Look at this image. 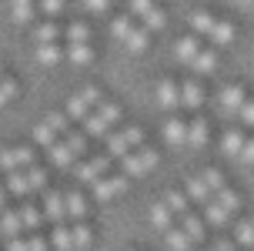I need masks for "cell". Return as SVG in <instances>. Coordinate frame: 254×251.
<instances>
[{
    "label": "cell",
    "instance_id": "53",
    "mask_svg": "<svg viewBox=\"0 0 254 251\" xmlns=\"http://www.w3.org/2000/svg\"><path fill=\"white\" fill-rule=\"evenodd\" d=\"M134 251H137V248H134Z\"/></svg>",
    "mask_w": 254,
    "mask_h": 251
},
{
    "label": "cell",
    "instance_id": "15",
    "mask_svg": "<svg viewBox=\"0 0 254 251\" xmlns=\"http://www.w3.org/2000/svg\"><path fill=\"white\" fill-rule=\"evenodd\" d=\"M154 100H157V107L164 114H178L181 111V81L161 77V81L154 84Z\"/></svg>",
    "mask_w": 254,
    "mask_h": 251
},
{
    "label": "cell",
    "instance_id": "24",
    "mask_svg": "<svg viewBox=\"0 0 254 251\" xmlns=\"http://www.w3.org/2000/svg\"><path fill=\"white\" fill-rule=\"evenodd\" d=\"M147 221H151V228H154V231H161V235H164V231H171V228L178 225L174 211L167 208L164 201H154V204H151V214H147Z\"/></svg>",
    "mask_w": 254,
    "mask_h": 251
},
{
    "label": "cell",
    "instance_id": "50",
    "mask_svg": "<svg viewBox=\"0 0 254 251\" xmlns=\"http://www.w3.org/2000/svg\"><path fill=\"white\" fill-rule=\"evenodd\" d=\"M3 74H7V71H3V67H0V77H3Z\"/></svg>",
    "mask_w": 254,
    "mask_h": 251
},
{
    "label": "cell",
    "instance_id": "23",
    "mask_svg": "<svg viewBox=\"0 0 254 251\" xmlns=\"http://www.w3.org/2000/svg\"><path fill=\"white\" fill-rule=\"evenodd\" d=\"M17 211H20V221H24V235L40 231V228L47 225V221H44V211H40V204H34L30 198L20 201V204H17Z\"/></svg>",
    "mask_w": 254,
    "mask_h": 251
},
{
    "label": "cell",
    "instance_id": "49",
    "mask_svg": "<svg viewBox=\"0 0 254 251\" xmlns=\"http://www.w3.org/2000/svg\"><path fill=\"white\" fill-rule=\"evenodd\" d=\"M84 7H87L90 13H107L111 10V0H84Z\"/></svg>",
    "mask_w": 254,
    "mask_h": 251
},
{
    "label": "cell",
    "instance_id": "46",
    "mask_svg": "<svg viewBox=\"0 0 254 251\" xmlns=\"http://www.w3.org/2000/svg\"><path fill=\"white\" fill-rule=\"evenodd\" d=\"M154 3H157V0H127V13H130L134 20H140V17L154 7Z\"/></svg>",
    "mask_w": 254,
    "mask_h": 251
},
{
    "label": "cell",
    "instance_id": "11",
    "mask_svg": "<svg viewBox=\"0 0 254 251\" xmlns=\"http://www.w3.org/2000/svg\"><path fill=\"white\" fill-rule=\"evenodd\" d=\"M107 171H114V158L104 151V154H84L80 161L74 164V177L77 184H84V188H90L97 177H104Z\"/></svg>",
    "mask_w": 254,
    "mask_h": 251
},
{
    "label": "cell",
    "instance_id": "30",
    "mask_svg": "<svg viewBox=\"0 0 254 251\" xmlns=\"http://www.w3.org/2000/svg\"><path fill=\"white\" fill-rule=\"evenodd\" d=\"M54 251H74V228L70 221H64V225H51V235H47Z\"/></svg>",
    "mask_w": 254,
    "mask_h": 251
},
{
    "label": "cell",
    "instance_id": "16",
    "mask_svg": "<svg viewBox=\"0 0 254 251\" xmlns=\"http://www.w3.org/2000/svg\"><path fill=\"white\" fill-rule=\"evenodd\" d=\"M64 204H67V221H90V198L84 188H64Z\"/></svg>",
    "mask_w": 254,
    "mask_h": 251
},
{
    "label": "cell",
    "instance_id": "5",
    "mask_svg": "<svg viewBox=\"0 0 254 251\" xmlns=\"http://www.w3.org/2000/svg\"><path fill=\"white\" fill-rule=\"evenodd\" d=\"M111 34H114V40H121L130 54H144V50L151 47V34H147L130 13H121V17L111 20Z\"/></svg>",
    "mask_w": 254,
    "mask_h": 251
},
{
    "label": "cell",
    "instance_id": "2",
    "mask_svg": "<svg viewBox=\"0 0 254 251\" xmlns=\"http://www.w3.org/2000/svg\"><path fill=\"white\" fill-rule=\"evenodd\" d=\"M140 144H147V131H144L140 124H134V121H121V124L104 138V151H107L114 161L127 158V154L137 151Z\"/></svg>",
    "mask_w": 254,
    "mask_h": 251
},
{
    "label": "cell",
    "instance_id": "39",
    "mask_svg": "<svg viewBox=\"0 0 254 251\" xmlns=\"http://www.w3.org/2000/svg\"><path fill=\"white\" fill-rule=\"evenodd\" d=\"M64 37H67V44H94V30H90L87 20H70Z\"/></svg>",
    "mask_w": 254,
    "mask_h": 251
},
{
    "label": "cell",
    "instance_id": "6",
    "mask_svg": "<svg viewBox=\"0 0 254 251\" xmlns=\"http://www.w3.org/2000/svg\"><path fill=\"white\" fill-rule=\"evenodd\" d=\"M84 154H87V134H84V131H67V134L47 151V158L54 161V167H74Z\"/></svg>",
    "mask_w": 254,
    "mask_h": 251
},
{
    "label": "cell",
    "instance_id": "27",
    "mask_svg": "<svg viewBox=\"0 0 254 251\" xmlns=\"http://www.w3.org/2000/svg\"><path fill=\"white\" fill-rule=\"evenodd\" d=\"M10 20L17 27H30L37 20V0H10Z\"/></svg>",
    "mask_w": 254,
    "mask_h": 251
},
{
    "label": "cell",
    "instance_id": "48",
    "mask_svg": "<svg viewBox=\"0 0 254 251\" xmlns=\"http://www.w3.org/2000/svg\"><path fill=\"white\" fill-rule=\"evenodd\" d=\"M241 164H254V134H248V141H244L241 148V158H238Z\"/></svg>",
    "mask_w": 254,
    "mask_h": 251
},
{
    "label": "cell",
    "instance_id": "8",
    "mask_svg": "<svg viewBox=\"0 0 254 251\" xmlns=\"http://www.w3.org/2000/svg\"><path fill=\"white\" fill-rule=\"evenodd\" d=\"M161 164V151L157 148H151V144H140L137 151H130L127 158H121V174H127L130 181H137V177H147Z\"/></svg>",
    "mask_w": 254,
    "mask_h": 251
},
{
    "label": "cell",
    "instance_id": "3",
    "mask_svg": "<svg viewBox=\"0 0 254 251\" xmlns=\"http://www.w3.org/2000/svg\"><path fill=\"white\" fill-rule=\"evenodd\" d=\"M221 188H228V177L221 174L217 167H201V171H194V174L184 181V191H188V198L194 204H207V201L214 198Z\"/></svg>",
    "mask_w": 254,
    "mask_h": 251
},
{
    "label": "cell",
    "instance_id": "35",
    "mask_svg": "<svg viewBox=\"0 0 254 251\" xmlns=\"http://www.w3.org/2000/svg\"><path fill=\"white\" fill-rule=\"evenodd\" d=\"M3 188H7V194L10 198H20L27 201L34 191H30V184H27V174L24 171H13V174H3Z\"/></svg>",
    "mask_w": 254,
    "mask_h": 251
},
{
    "label": "cell",
    "instance_id": "13",
    "mask_svg": "<svg viewBox=\"0 0 254 251\" xmlns=\"http://www.w3.org/2000/svg\"><path fill=\"white\" fill-rule=\"evenodd\" d=\"M30 164H37V151L27 144H3L0 148V174H13V171H27Z\"/></svg>",
    "mask_w": 254,
    "mask_h": 251
},
{
    "label": "cell",
    "instance_id": "1",
    "mask_svg": "<svg viewBox=\"0 0 254 251\" xmlns=\"http://www.w3.org/2000/svg\"><path fill=\"white\" fill-rule=\"evenodd\" d=\"M241 204H244V198L228 184V188H221L214 198L204 204L201 214H204V221H207V225L224 228V225H234V218L241 214Z\"/></svg>",
    "mask_w": 254,
    "mask_h": 251
},
{
    "label": "cell",
    "instance_id": "12",
    "mask_svg": "<svg viewBox=\"0 0 254 251\" xmlns=\"http://www.w3.org/2000/svg\"><path fill=\"white\" fill-rule=\"evenodd\" d=\"M127 188H130V177L121 174V171H107L104 177H97L94 184H90V198L101 201V204H107V201H117L121 194H127Z\"/></svg>",
    "mask_w": 254,
    "mask_h": 251
},
{
    "label": "cell",
    "instance_id": "29",
    "mask_svg": "<svg viewBox=\"0 0 254 251\" xmlns=\"http://www.w3.org/2000/svg\"><path fill=\"white\" fill-rule=\"evenodd\" d=\"M217 64H221L217 50H214V47H204L201 54H197V61L190 64V74H194V77H201V81H204V77H211V74L217 71Z\"/></svg>",
    "mask_w": 254,
    "mask_h": 251
},
{
    "label": "cell",
    "instance_id": "37",
    "mask_svg": "<svg viewBox=\"0 0 254 251\" xmlns=\"http://www.w3.org/2000/svg\"><path fill=\"white\" fill-rule=\"evenodd\" d=\"M214 24H217V17L211 10H194V13H190V20H188L190 34H197V37H211Z\"/></svg>",
    "mask_w": 254,
    "mask_h": 251
},
{
    "label": "cell",
    "instance_id": "14",
    "mask_svg": "<svg viewBox=\"0 0 254 251\" xmlns=\"http://www.w3.org/2000/svg\"><path fill=\"white\" fill-rule=\"evenodd\" d=\"M207 104V87H204L201 77L190 74L188 81H181V111L190 114H201V107Z\"/></svg>",
    "mask_w": 254,
    "mask_h": 251
},
{
    "label": "cell",
    "instance_id": "33",
    "mask_svg": "<svg viewBox=\"0 0 254 251\" xmlns=\"http://www.w3.org/2000/svg\"><path fill=\"white\" fill-rule=\"evenodd\" d=\"M34 61L40 67H57L64 61V47L61 44H34Z\"/></svg>",
    "mask_w": 254,
    "mask_h": 251
},
{
    "label": "cell",
    "instance_id": "40",
    "mask_svg": "<svg viewBox=\"0 0 254 251\" xmlns=\"http://www.w3.org/2000/svg\"><path fill=\"white\" fill-rule=\"evenodd\" d=\"M164 248L167 251H190V248H194V241L184 235V228H181V225H174L171 231H164Z\"/></svg>",
    "mask_w": 254,
    "mask_h": 251
},
{
    "label": "cell",
    "instance_id": "38",
    "mask_svg": "<svg viewBox=\"0 0 254 251\" xmlns=\"http://www.w3.org/2000/svg\"><path fill=\"white\" fill-rule=\"evenodd\" d=\"M137 24L144 27L147 34H161V30L167 27V13H164V7H161V3H154V7L144 13V17H140Z\"/></svg>",
    "mask_w": 254,
    "mask_h": 251
},
{
    "label": "cell",
    "instance_id": "20",
    "mask_svg": "<svg viewBox=\"0 0 254 251\" xmlns=\"http://www.w3.org/2000/svg\"><path fill=\"white\" fill-rule=\"evenodd\" d=\"M211 138H214V127H211V121L204 117V114H190L188 117V148L201 151L211 144Z\"/></svg>",
    "mask_w": 254,
    "mask_h": 251
},
{
    "label": "cell",
    "instance_id": "52",
    "mask_svg": "<svg viewBox=\"0 0 254 251\" xmlns=\"http://www.w3.org/2000/svg\"><path fill=\"white\" fill-rule=\"evenodd\" d=\"M251 225H254V214H251Z\"/></svg>",
    "mask_w": 254,
    "mask_h": 251
},
{
    "label": "cell",
    "instance_id": "22",
    "mask_svg": "<svg viewBox=\"0 0 254 251\" xmlns=\"http://www.w3.org/2000/svg\"><path fill=\"white\" fill-rule=\"evenodd\" d=\"M178 225L184 228V235H188L194 245H201V241L207 238V221H204L201 211H188L184 218H178Z\"/></svg>",
    "mask_w": 254,
    "mask_h": 251
},
{
    "label": "cell",
    "instance_id": "42",
    "mask_svg": "<svg viewBox=\"0 0 254 251\" xmlns=\"http://www.w3.org/2000/svg\"><path fill=\"white\" fill-rule=\"evenodd\" d=\"M17 94H20V81L13 74H3L0 77V111H3L10 100H17Z\"/></svg>",
    "mask_w": 254,
    "mask_h": 251
},
{
    "label": "cell",
    "instance_id": "28",
    "mask_svg": "<svg viewBox=\"0 0 254 251\" xmlns=\"http://www.w3.org/2000/svg\"><path fill=\"white\" fill-rule=\"evenodd\" d=\"M161 201H164L167 208L174 211V218H184L188 211H194V201L188 198V191H184V188H167Z\"/></svg>",
    "mask_w": 254,
    "mask_h": 251
},
{
    "label": "cell",
    "instance_id": "21",
    "mask_svg": "<svg viewBox=\"0 0 254 251\" xmlns=\"http://www.w3.org/2000/svg\"><path fill=\"white\" fill-rule=\"evenodd\" d=\"M201 50H204V40L197 37V34H184V37L174 40V57H178V64H184V67H190V64L197 61Z\"/></svg>",
    "mask_w": 254,
    "mask_h": 251
},
{
    "label": "cell",
    "instance_id": "36",
    "mask_svg": "<svg viewBox=\"0 0 254 251\" xmlns=\"http://www.w3.org/2000/svg\"><path fill=\"white\" fill-rule=\"evenodd\" d=\"M234 245L241 251H251L254 248V225H251V218H234Z\"/></svg>",
    "mask_w": 254,
    "mask_h": 251
},
{
    "label": "cell",
    "instance_id": "7",
    "mask_svg": "<svg viewBox=\"0 0 254 251\" xmlns=\"http://www.w3.org/2000/svg\"><path fill=\"white\" fill-rule=\"evenodd\" d=\"M104 97H107V94H104V87H97V84H84L80 90H74V94L67 97L64 114L70 117V124H74V121H80V124H84V121H87V114L94 111Z\"/></svg>",
    "mask_w": 254,
    "mask_h": 251
},
{
    "label": "cell",
    "instance_id": "32",
    "mask_svg": "<svg viewBox=\"0 0 254 251\" xmlns=\"http://www.w3.org/2000/svg\"><path fill=\"white\" fill-rule=\"evenodd\" d=\"M238 37V27H234V20H224V17H217V24H214V30H211V47H228L231 40Z\"/></svg>",
    "mask_w": 254,
    "mask_h": 251
},
{
    "label": "cell",
    "instance_id": "47",
    "mask_svg": "<svg viewBox=\"0 0 254 251\" xmlns=\"http://www.w3.org/2000/svg\"><path fill=\"white\" fill-rule=\"evenodd\" d=\"M211 248H214V251H241L238 245H234V238H228V235L214 238V241H211Z\"/></svg>",
    "mask_w": 254,
    "mask_h": 251
},
{
    "label": "cell",
    "instance_id": "51",
    "mask_svg": "<svg viewBox=\"0 0 254 251\" xmlns=\"http://www.w3.org/2000/svg\"><path fill=\"white\" fill-rule=\"evenodd\" d=\"M204 251H214V248H211V245H207V248H204Z\"/></svg>",
    "mask_w": 254,
    "mask_h": 251
},
{
    "label": "cell",
    "instance_id": "44",
    "mask_svg": "<svg viewBox=\"0 0 254 251\" xmlns=\"http://www.w3.org/2000/svg\"><path fill=\"white\" fill-rule=\"evenodd\" d=\"M64 7H67L64 0H37V10L44 13V17H51V20H57V17H61Z\"/></svg>",
    "mask_w": 254,
    "mask_h": 251
},
{
    "label": "cell",
    "instance_id": "43",
    "mask_svg": "<svg viewBox=\"0 0 254 251\" xmlns=\"http://www.w3.org/2000/svg\"><path fill=\"white\" fill-rule=\"evenodd\" d=\"M24 174H27V184H30V191H34V194L47 188V167H44L40 161H37V164H30Z\"/></svg>",
    "mask_w": 254,
    "mask_h": 251
},
{
    "label": "cell",
    "instance_id": "31",
    "mask_svg": "<svg viewBox=\"0 0 254 251\" xmlns=\"http://www.w3.org/2000/svg\"><path fill=\"white\" fill-rule=\"evenodd\" d=\"M0 235L7 241L24 235V221H20V211H17V208H3V211H0Z\"/></svg>",
    "mask_w": 254,
    "mask_h": 251
},
{
    "label": "cell",
    "instance_id": "54",
    "mask_svg": "<svg viewBox=\"0 0 254 251\" xmlns=\"http://www.w3.org/2000/svg\"><path fill=\"white\" fill-rule=\"evenodd\" d=\"M251 251H254V248H251Z\"/></svg>",
    "mask_w": 254,
    "mask_h": 251
},
{
    "label": "cell",
    "instance_id": "25",
    "mask_svg": "<svg viewBox=\"0 0 254 251\" xmlns=\"http://www.w3.org/2000/svg\"><path fill=\"white\" fill-rule=\"evenodd\" d=\"M94 57H97L94 44H67V47H64V61L74 64V67H90Z\"/></svg>",
    "mask_w": 254,
    "mask_h": 251
},
{
    "label": "cell",
    "instance_id": "41",
    "mask_svg": "<svg viewBox=\"0 0 254 251\" xmlns=\"http://www.w3.org/2000/svg\"><path fill=\"white\" fill-rule=\"evenodd\" d=\"M70 228H74V251H87L94 245V225L90 221H77Z\"/></svg>",
    "mask_w": 254,
    "mask_h": 251
},
{
    "label": "cell",
    "instance_id": "45",
    "mask_svg": "<svg viewBox=\"0 0 254 251\" xmlns=\"http://www.w3.org/2000/svg\"><path fill=\"white\" fill-rule=\"evenodd\" d=\"M238 124H241L244 131H254V97H248L241 104V111H238Z\"/></svg>",
    "mask_w": 254,
    "mask_h": 251
},
{
    "label": "cell",
    "instance_id": "17",
    "mask_svg": "<svg viewBox=\"0 0 254 251\" xmlns=\"http://www.w3.org/2000/svg\"><path fill=\"white\" fill-rule=\"evenodd\" d=\"M244 141H248V131H244L241 124H228L224 131H221V138H217V151H221L228 161H238Z\"/></svg>",
    "mask_w": 254,
    "mask_h": 251
},
{
    "label": "cell",
    "instance_id": "9",
    "mask_svg": "<svg viewBox=\"0 0 254 251\" xmlns=\"http://www.w3.org/2000/svg\"><path fill=\"white\" fill-rule=\"evenodd\" d=\"M67 131H70V117H67L64 111H54V114H47L44 121H37L30 134H34V144H37V148L51 151L54 144L67 134Z\"/></svg>",
    "mask_w": 254,
    "mask_h": 251
},
{
    "label": "cell",
    "instance_id": "26",
    "mask_svg": "<svg viewBox=\"0 0 254 251\" xmlns=\"http://www.w3.org/2000/svg\"><path fill=\"white\" fill-rule=\"evenodd\" d=\"M7 251H51V241L44 238L40 231H30V235L10 238L7 241Z\"/></svg>",
    "mask_w": 254,
    "mask_h": 251
},
{
    "label": "cell",
    "instance_id": "10",
    "mask_svg": "<svg viewBox=\"0 0 254 251\" xmlns=\"http://www.w3.org/2000/svg\"><path fill=\"white\" fill-rule=\"evenodd\" d=\"M251 97L248 87H244L241 81H224L214 94V107L221 117H228V121H238V111H241V104Z\"/></svg>",
    "mask_w": 254,
    "mask_h": 251
},
{
    "label": "cell",
    "instance_id": "19",
    "mask_svg": "<svg viewBox=\"0 0 254 251\" xmlns=\"http://www.w3.org/2000/svg\"><path fill=\"white\" fill-rule=\"evenodd\" d=\"M161 138L167 148H188V117L181 114H167L161 124Z\"/></svg>",
    "mask_w": 254,
    "mask_h": 251
},
{
    "label": "cell",
    "instance_id": "4",
    "mask_svg": "<svg viewBox=\"0 0 254 251\" xmlns=\"http://www.w3.org/2000/svg\"><path fill=\"white\" fill-rule=\"evenodd\" d=\"M124 121V111H121V104L111 97H104L94 111L87 114V121H84V134L87 138H107L117 124Z\"/></svg>",
    "mask_w": 254,
    "mask_h": 251
},
{
    "label": "cell",
    "instance_id": "18",
    "mask_svg": "<svg viewBox=\"0 0 254 251\" xmlns=\"http://www.w3.org/2000/svg\"><path fill=\"white\" fill-rule=\"evenodd\" d=\"M40 211H44V221L51 225H64L67 221V204H64V191L61 188H47L40 194Z\"/></svg>",
    "mask_w": 254,
    "mask_h": 251
},
{
    "label": "cell",
    "instance_id": "34",
    "mask_svg": "<svg viewBox=\"0 0 254 251\" xmlns=\"http://www.w3.org/2000/svg\"><path fill=\"white\" fill-rule=\"evenodd\" d=\"M61 37H64V30H61V24L57 20H40L37 27H34V44H61Z\"/></svg>",
    "mask_w": 254,
    "mask_h": 251
}]
</instances>
